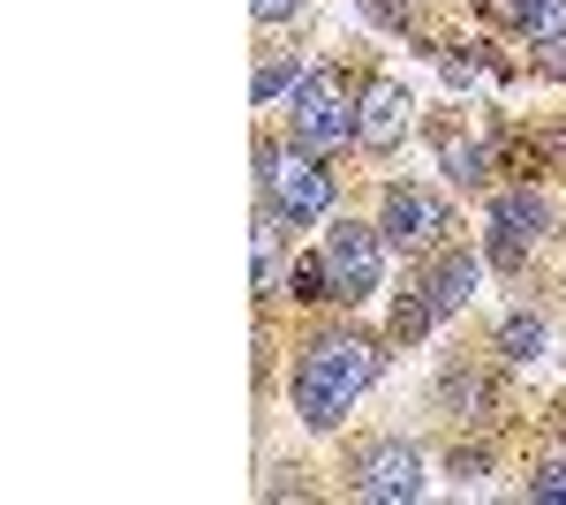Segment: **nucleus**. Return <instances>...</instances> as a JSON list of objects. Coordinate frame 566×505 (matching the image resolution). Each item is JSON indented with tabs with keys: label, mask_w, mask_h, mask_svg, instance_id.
<instances>
[{
	"label": "nucleus",
	"mask_w": 566,
	"mask_h": 505,
	"mask_svg": "<svg viewBox=\"0 0 566 505\" xmlns=\"http://www.w3.org/2000/svg\"><path fill=\"white\" fill-rule=\"evenodd\" d=\"M370 378H378V347H370V339H348V333L317 339L303 362H295V415H303L310 430H333V422L370 392Z\"/></svg>",
	"instance_id": "obj_1"
},
{
	"label": "nucleus",
	"mask_w": 566,
	"mask_h": 505,
	"mask_svg": "<svg viewBox=\"0 0 566 505\" xmlns=\"http://www.w3.org/2000/svg\"><path fill=\"white\" fill-rule=\"evenodd\" d=\"M258 173H264V204L280 211L287 227H317V219H333V173L317 151H272L258 144Z\"/></svg>",
	"instance_id": "obj_2"
},
{
	"label": "nucleus",
	"mask_w": 566,
	"mask_h": 505,
	"mask_svg": "<svg viewBox=\"0 0 566 505\" xmlns=\"http://www.w3.org/2000/svg\"><path fill=\"white\" fill-rule=\"evenodd\" d=\"M287 114H295V144L303 151H340L355 136V122H363V98H348L340 69H310L303 91L287 98Z\"/></svg>",
	"instance_id": "obj_3"
},
{
	"label": "nucleus",
	"mask_w": 566,
	"mask_h": 505,
	"mask_svg": "<svg viewBox=\"0 0 566 505\" xmlns=\"http://www.w3.org/2000/svg\"><path fill=\"white\" fill-rule=\"evenodd\" d=\"M317 256H325L333 295H340V302L378 295V280H386V234H378V227H363V219H333V227H325V242H317Z\"/></svg>",
	"instance_id": "obj_4"
},
{
	"label": "nucleus",
	"mask_w": 566,
	"mask_h": 505,
	"mask_svg": "<svg viewBox=\"0 0 566 505\" xmlns=\"http://www.w3.org/2000/svg\"><path fill=\"white\" fill-rule=\"evenodd\" d=\"M348 475H355V491H363L370 505H408V498H423V453H416V445H400V438L363 445Z\"/></svg>",
	"instance_id": "obj_5"
},
{
	"label": "nucleus",
	"mask_w": 566,
	"mask_h": 505,
	"mask_svg": "<svg viewBox=\"0 0 566 505\" xmlns=\"http://www.w3.org/2000/svg\"><path fill=\"white\" fill-rule=\"evenodd\" d=\"M378 234H386L392 250H423L431 234H446V204H438L431 189H408V181H392L386 204H378Z\"/></svg>",
	"instance_id": "obj_6"
},
{
	"label": "nucleus",
	"mask_w": 566,
	"mask_h": 505,
	"mask_svg": "<svg viewBox=\"0 0 566 505\" xmlns=\"http://www.w3.org/2000/svg\"><path fill=\"white\" fill-rule=\"evenodd\" d=\"M408 114H416V98H408V84H392V76H378V84L363 91V122H355V144H363V151H392V144L408 136Z\"/></svg>",
	"instance_id": "obj_7"
},
{
	"label": "nucleus",
	"mask_w": 566,
	"mask_h": 505,
	"mask_svg": "<svg viewBox=\"0 0 566 505\" xmlns=\"http://www.w3.org/2000/svg\"><path fill=\"white\" fill-rule=\"evenodd\" d=\"M536 234H544V204H536L528 189H514V197L491 204V256H499V264H522V256L536 250Z\"/></svg>",
	"instance_id": "obj_8"
},
{
	"label": "nucleus",
	"mask_w": 566,
	"mask_h": 505,
	"mask_svg": "<svg viewBox=\"0 0 566 505\" xmlns=\"http://www.w3.org/2000/svg\"><path fill=\"white\" fill-rule=\"evenodd\" d=\"M431 287V302H438V317H453V309H469V295L483 287V264L469 250H453V256H438V272L423 280Z\"/></svg>",
	"instance_id": "obj_9"
},
{
	"label": "nucleus",
	"mask_w": 566,
	"mask_h": 505,
	"mask_svg": "<svg viewBox=\"0 0 566 505\" xmlns=\"http://www.w3.org/2000/svg\"><path fill=\"white\" fill-rule=\"evenodd\" d=\"M506 15L528 45H566V0H506Z\"/></svg>",
	"instance_id": "obj_10"
},
{
	"label": "nucleus",
	"mask_w": 566,
	"mask_h": 505,
	"mask_svg": "<svg viewBox=\"0 0 566 505\" xmlns=\"http://www.w3.org/2000/svg\"><path fill=\"white\" fill-rule=\"evenodd\" d=\"M446 173H453L461 189H483V173H491V151H483L476 136H446Z\"/></svg>",
	"instance_id": "obj_11"
},
{
	"label": "nucleus",
	"mask_w": 566,
	"mask_h": 505,
	"mask_svg": "<svg viewBox=\"0 0 566 505\" xmlns=\"http://www.w3.org/2000/svg\"><path fill=\"white\" fill-rule=\"evenodd\" d=\"M303 61H258V84H250V98H258V106H272V98H295V91H303Z\"/></svg>",
	"instance_id": "obj_12"
},
{
	"label": "nucleus",
	"mask_w": 566,
	"mask_h": 505,
	"mask_svg": "<svg viewBox=\"0 0 566 505\" xmlns=\"http://www.w3.org/2000/svg\"><path fill=\"white\" fill-rule=\"evenodd\" d=\"M280 227H287V219L264 204L258 211V295H272V287H280Z\"/></svg>",
	"instance_id": "obj_13"
},
{
	"label": "nucleus",
	"mask_w": 566,
	"mask_h": 505,
	"mask_svg": "<svg viewBox=\"0 0 566 505\" xmlns=\"http://www.w3.org/2000/svg\"><path fill=\"white\" fill-rule=\"evenodd\" d=\"M438 325V302H431V287H408V295L392 302V333L400 339H423Z\"/></svg>",
	"instance_id": "obj_14"
},
{
	"label": "nucleus",
	"mask_w": 566,
	"mask_h": 505,
	"mask_svg": "<svg viewBox=\"0 0 566 505\" xmlns=\"http://www.w3.org/2000/svg\"><path fill=\"white\" fill-rule=\"evenodd\" d=\"M499 347H506V362H536L544 325H536V317H506V325H499Z\"/></svg>",
	"instance_id": "obj_15"
},
{
	"label": "nucleus",
	"mask_w": 566,
	"mask_h": 505,
	"mask_svg": "<svg viewBox=\"0 0 566 505\" xmlns=\"http://www.w3.org/2000/svg\"><path fill=\"white\" fill-rule=\"evenodd\" d=\"M528 498H544V505H566V461L536 467V475H528Z\"/></svg>",
	"instance_id": "obj_16"
},
{
	"label": "nucleus",
	"mask_w": 566,
	"mask_h": 505,
	"mask_svg": "<svg viewBox=\"0 0 566 505\" xmlns=\"http://www.w3.org/2000/svg\"><path fill=\"white\" fill-rule=\"evenodd\" d=\"M295 8H303V0H250V15H258V23H287Z\"/></svg>",
	"instance_id": "obj_17"
}]
</instances>
